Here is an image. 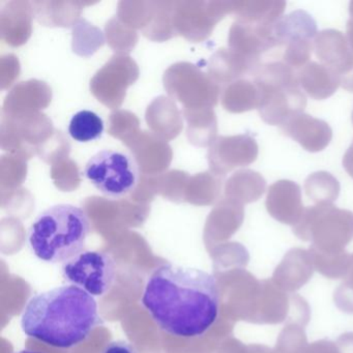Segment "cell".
<instances>
[{
    "label": "cell",
    "instance_id": "cb8c5ba5",
    "mask_svg": "<svg viewBox=\"0 0 353 353\" xmlns=\"http://www.w3.org/2000/svg\"><path fill=\"white\" fill-rule=\"evenodd\" d=\"M16 353H41V352H36V351H32V350H21L18 351V352Z\"/></svg>",
    "mask_w": 353,
    "mask_h": 353
},
{
    "label": "cell",
    "instance_id": "4fadbf2b",
    "mask_svg": "<svg viewBox=\"0 0 353 353\" xmlns=\"http://www.w3.org/2000/svg\"><path fill=\"white\" fill-rule=\"evenodd\" d=\"M317 24L312 16L305 11L292 12L281 18L274 26V36L279 46L296 39H315L317 36Z\"/></svg>",
    "mask_w": 353,
    "mask_h": 353
},
{
    "label": "cell",
    "instance_id": "2e32d148",
    "mask_svg": "<svg viewBox=\"0 0 353 353\" xmlns=\"http://www.w3.org/2000/svg\"><path fill=\"white\" fill-rule=\"evenodd\" d=\"M104 121L94 111L81 110L73 115L69 125L72 139L79 143L96 141L104 133Z\"/></svg>",
    "mask_w": 353,
    "mask_h": 353
},
{
    "label": "cell",
    "instance_id": "5bb4252c",
    "mask_svg": "<svg viewBox=\"0 0 353 353\" xmlns=\"http://www.w3.org/2000/svg\"><path fill=\"white\" fill-rule=\"evenodd\" d=\"M286 3L280 0H256L243 3V22L274 26L282 18Z\"/></svg>",
    "mask_w": 353,
    "mask_h": 353
},
{
    "label": "cell",
    "instance_id": "603a6c76",
    "mask_svg": "<svg viewBox=\"0 0 353 353\" xmlns=\"http://www.w3.org/2000/svg\"><path fill=\"white\" fill-rule=\"evenodd\" d=\"M349 13H350V18L353 19V1L349 3Z\"/></svg>",
    "mask_w": 353,
    "mask_h": 353
},
{
    "label": "cell",
    "instance_id": "7c38bea8",
    "mask_svg": "<svg viewBox=\"0 0 353 353\" xmlns=\"http://www.w3.org/2000/svg\"><path fill=\"white\" fill-rule=\"evenodd\" d=\"M301 88L315 100H325L341 86V78L336 72L322 63L311 61L297 72Z\"/></svg>",
    "mask_w": 353,
    "mask_h": 353
},
{
    "label": "cell",
    "instance_id": "6da1fadb",
    "mask_svg": "<svg viewBox=\"0 0 353 353\" xmlns=\"http://www.w3.org/2000/svg\"><path fill=\"white\" fill-rule=\"evenodd\" d=\"M141 303L167 334L197 338L218 319L220 289L216 278L204 270L163 264L148 278Z\"/></svg>",
    "mask_w": 353,
    "mask_h": 353
},
{
    "label": "cell",
    "instance_id": "d4e9b609",
    "mask_svg": "<svg viewBox=\"0 0 353 353\" xmlns=\"http://www.w3.org/2000/svg\"><path fill=\"white\" fill-rule=\"evenodd\" d=\"M352 123H353V112H352Z\"/></svg>",
    "mask_w": 353,
    "mask_h": 353
},
{
    "label": "cell",
    "instance_id": "ac0fdd59",
    "mask_svg": "<svg viewBox=\"0 0 353 353\" xmlns=\"http://www.w3.org/2000/svg\"><path fill=\"white\" fill-rule=\"evenodd\" d=\"M229 107L233 111L243 112L259 107L260 94L255 82L243 81L237 82L232 86L229 92Z\"/></svg>",
    "mask_w": 353,
    "mask_h": 353
},
{
    "label": "cell",
    "instance_id": "277c9868",
    "mask_svg": "<svg viewBox=\"0 0 353 353\" xmlns=\"http://www.w3.org/2000/svg\"><path fill=\"white\" fill-rule=\"evenodd\" d=\"M255 83L259 90L260 117L270 125H282L303 113L307 98L301 90L297 71L283 61H270L257 68Z\"/></svg>",
    "mask_w": 353,
    "mask_h": 353
},
{
    "label": "cell",
    "instance_id": "3957f363",
    "mask_svg": "<svg viewBox=\"0 0 353 353\" xmlns=\"http://www.w3.org/2000/svg\"><path fill=\"white\" fill-rule=\"evenodd\" d=\"M90 232V219L82 208L57 204L37 216L28 230V245L42 261L65 263L84 251Z\"/></svg>",
    "mask_w": 353,
    "mask_h": 353
},
{
    "label": "cell",
    "instance_id": "5b68a950",
    "mask_svg": "<svg viewBox=\"0 0 353 353\" xmlns=\"http://www.w3.org/2000/svg\"><path fill=\"white\" fill-rule=\"evenodd\" d=\"M83 175L106 197L119 199L131 194L139 183V167L135 159L119 150H104L86 163Z\"/></svg>",
    "mask_w": 353,
    "mask_h": 353
},
{
    "label": "cell",
    "instance_id": "9c48e42d",
    "mask_svg": "<svg viewBox=\"0 0 353 353\" xmlns=\"http://www.w3.org/2000/svg\"><path fill=\"white\" fill-rule=\"evenodd\" d=\"M266 208L276 220L285 224H297L305 212L301 187L287 179L272 183L266 196Z\"/></svg>",
    "mask_w": 353,
    "mask_h": 353
},
{
    "label": "cell",
    "instance_id": "30bf717a",
    "mask_svg": "<svg viewBox=\"0 0 353 353\" xmlns=\"http://www.w3.org/2000/svg\"><path fill=\"white\" fill-rule=\"evenodd\" d=\"M281 130L311 152H321L327 148L332 138V131L327 123L307 113L291 117L281 125Z\"/></svg>",
    "mask_w": 353,
    "mask_h": 353
},
{
    "label": "cell",
    "instance_id": "44dd1931",
    "mask_svg": "<svg viewBox=\"0 0 353 353\" xmlns=\"http://www.w3.org/2000/svg\"><path fill=\"white\" fill-rule=\"evenodd\" d=\"M343 167L353 179V142L343 157Z\"/></svg>",
    "mask_w": 353,
    "mask_h": 353
},
{
    "label": "cell",
    "instance_id": "7402d4cb",
    "mask_svg": "<svg viewBox=\"0 0 353 353\" xmlns=\"http://www.w3.org/2000/svg\"><path fill=\"white\" fill-rule=\"evenodd\" d=\"M346 38L348 40L349 46H350L351 50L353 51V19L350 18L347 22L346 28Z\"/></svg>",
    "mask_w": 353,
    "mask_h": 353
},
{
    "label": "cell",
    "instance_id": "9a60e30c",
    "mask_svg": "<svg viewBox=\"0 0 353 353\" xmlns=\"http://www.w3.org/2000/svg\"><path fill=\"white\" fill-rule=\"evenodd\" d=\"M340 189L338 179L326 171L312 173L305 181V194L316 204H332L338 199Z\"/></svg>",
    "mask_w": 353,
    "mask_h": 353
},
{
    "label": "cell",
    "instance_id": "d6986e66",
    "mask_svg": "<svg viewBox=\"0 0 353 353\" xmlns=\"http://www.w3.org/2000/svg\"><path fill=\"white\" fill-rule=\"evenodd\" d=\"M283 63L299 72L309 63L314 50V42L309 39H296L285 43Z\"/></svg>",
    "mask_w": 353,
    "mask_h": 353
},
{
    "label": "cell",
    "instance_id": "e0dca14e",
    "mask_svg": "<svg viewBox=\"0 0 353 353\" xmlns=\"http://www.w3.org/2000/svg\"><path fill=\"white\" fill-rule=\"evenodd\" d=\"M265 190V179L256 171H241L231 181V191L245 203L257 201Z\"/></svg>",
    "mask_w": 353,
    "mask_h": 353
},
{
    "label": "cell",
    "instance_id": "ffe728a7",
    "mask_svg": "<svg viewBox=\"0 0 353 353\" xmlns=\"http://www.w3.org/2000/svg\"><path fill=\"white\" fill-rule=\"evenodd\" d=\"M102 353H137L131 343L119 340L108 343Z\"/></svg>",
    "mask_w": 353,
    "mask_h": 353
},
{
    "label": "cell",
    "instance_id": "52a82bcc",
    "mask_svg": "<svg viewBox=\"0 0 353 353\" xmlns=\"http://www.w3.org/2000/svg\"><path fill=\"white\" fill-rule=\"evenodd\" d=\"M295 233L305 239L314 235L327 245H339L353 239V212L332 204H316L303 212Z\"/></svg>",
    "mask_w": 353,
    "mask_h": 353
},
{
    "label": "cell",
    "instance_id": "7a4b0ae2",
    "mask_svg": "<svg viewBox=\"0 0 353 353\" xmlns=\"http://www.w3.org/2000/svg\"><path fill=\"white\" fill-rule=\"evenodd\" d=\"M99 323L96 299L74 285L55 287L34 295L21 315L24 334L54 348L78 346Z\"/></svg>",
    "mask_w": 353,
    "mask_h": 353
},
{
    "label": "cell",
    "instance_id": "8fae6325",
    "mask_svg": "<svg viewBox=\"0 0 353 353\" xmlns=\"http://www.w3.org/2000/svg\"><path fill=\"white\" fill-rule=\"evenodd\" d=\"M274 26L243 22L233 30V46L241 57L256 65L263 53L279 47L274 36Z\"/></svg>",
    "mask_w": 353,
    "mask_h": 353
},
{
    "label": "cell",
    "instance_id": "ba28073f",
    "mask_svg": "<svg viewBox=\"0 0 353 353\" xmlns=\"http://www.w3.org/2000/svg\"><path fill=\"white\" fill-rule=\"evenodd\" d=\"M314 50L320 63L343 79L353 73V51L346 37L336 30H324L314 39Z\"/></svg>",
    "mask_w": 353,
    "mask_h": 353
},
{
    "label": "cell",
    "instance_id": "8992f818",
    "mask_svg": "<svg viewBox=\"0 0 353 353\" xmlns=\"http://www.w3.org/2000/svg\"><path fill=\"white\" fill-rule=\"evenodd\" d=\"M117 268L109 254L84 250L61 266V274L70 284L92 296L106 294L115 280Z\"/></svg>",
    "mask_w": 353,
    "mask_h": 353
}]
</instances>
